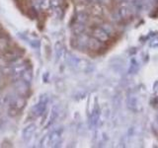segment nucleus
Here are the masks:
<instances>
[{
	"label": "nucleus",
	"instance_id": "obj_2",
	"mask_svg": "<svg viewBox=\"0 0 158 148\" xmlns=\"http://www.w3.org/2000/svg\"><path fill=\"white\" fill-rule=\"evenodd\" d=\"M22 54H23L22 51H19V49H6V51L3 52L2 57L4 58L5 61L9 63L20 58L22 56Z\"/></svg>",
	"mask_w": 158,
	"mask_h": 148
},
{
	"label": "nucleus",
	"instance_id": "obj_8",
	"mask_svg": "<svg viewBox=\"0 0 158 148\" xmlns=\"http://www.w3.org/2000/svg\"><path fill=\"white\" fill-rule=\"evenodd\" d=\"M59 115V108L57 106H54L52 109V111L51 113H49V116H48V123H47V125H52V123L56 121V120L57 118Z\"/></svg>",
	"mask_w": 158,
	"mask_h": 148
},
{
	"label": "nucleus",
	"instance_id": "obj_16",
	"mask_svg": "<svg viewBox=\"0 0 158 148\" xmlns=\"http://www.w3.org/2000/svg\"><path fill=\"white\" fill-rule=\"evenodd\" d=\"M52 7H60L63 4V0H49Z\"/></svg>",
	"mask_w": 158,
	"mask_h": 148
},
{
	"label": "nucleus",
	"instance_id": "obj_18",
	"mask_svg": "<svg viewBox=\"0 0 158 148\" xmlns=\"http://www.w3.org/2000/svg\"><path fill=\"white\" fill-rule=\"evenodd\" d=\"M53 13L56 14L57 18H60L62 16V11L60 7H53Z\"/></svg>",
	"mask_w": 158,
	"mask_h": 148
},
{
	"label": "nucleus",
	"instance_id": "obj_10",
	"mask_svg": "<svg viewBox=\"0 0 158 148\" xmlns=\"http://www.w3.org/2000/svg\"><path fill=\"white\" fill-rule=\"evenodd\" d=\"M87 46L90 49H93V51H97L100 47V43L98 42V39H87Z\"/></svg>",
	"mask_w": 158,
	"mask_h": 148
},
{
	"label": "nucleus",
	"instance_id": "obj_3",
	"mask_svg": "<svg viewBox=\"0 0 158 148\" xmlns=\"http://www.w3.org/2000/svg\"><path fill=\"white\" fill-rule=\"evenodd\" d=\"M62 137V128H56L49 133V146L57 147Z\"/></svg>",
	"mask_w": 158,
	"mask_h": 148
},
{
	"label": "nucleus",
	"instance_id": "obj_13",
	"mask_svg": "<svg viewBox=\"0 0 158 148\" xmlns=\"http://www.w3.org/2000/svg\"><path fill=\"white\" fill-rule=\"evenodd\" d=\"M84 31V26L83 24H80V23H77L76 25H74V26L72 27V32L74 35H77V36H79V35H81Z\"/></svg>",
	"mask_w": 158,
	"mask_h": 148
},
{
	"label": "nucleus",
	"instance_id": "obj_7",
	"mask_svg": "<svg viewBox=\"0 0 158 148\" xmlns=\"http://www.w3.org/2000/svg\"><path fill=\"white\" fill-rule=\"evenodd\" d=\"M64 52H65V49H64L63 43L61 42H56L54 44V53H56V57L57 60L63 57Z\"/></svg>",
	"mask_w": 158,
	"mask_h": 148
},
{
	"label": "nucleus",
	"instance_id": "obj_11",
	"mask_svg": "<svg viewBox=\"0 0 158 148\" xmlns=\"http://www.w3.org/2000/svg\"><path fill=\"white\" fill-rule=\"evenodd\" d=\"M9 47V42L8 39L2 35H0V51L4 52Z\"/></svg>",
	"mask_w": 158,
	"mask_h": 148
},
{
	"label": "nucleus",
	"instance_id": "obj_4",
	"mask_svg": "<svg viewBox=\"0 0 158 148\" xmlns=\"http://www.w3.org/2000/svg\"><path fill=\"white\" fill-rule=\"evenodd\" d=\"M37 130V125L35 123H31V125H27L26 127L23 130L22 132V138L24 141H29L32 138V136L34 135V133L36 132Z\"/></svg>",
	"mask_w": 158,
	"mask_h": 148
},
{
	"label": "nucleus",
	"instance_id": "obj_15",
	"mask_svg": "<svg viewBox=\"0 0 158 148\" xmlns=\"http://www.w3.org/2000/svg\"><path fill=\"white\" fill-rule=\"evenodd\" d=\"M49 144V133L48 134H47L46 136H44L43 137V139L41 141V147H47L48 145Z\"/></svg>",
	"mask_w": 158,
	"mask_h": 148
},
{
	"label": "nucleus",
	"instance_id": "obj_6",
	"mask_svg": "<svg viewBox=\"0 0 158 148\" xmlns=\"http://www.w3.org/2000/svg\"><path fill=\"white\" fill-rule=\"evenodd\" d=\"M26 106V99L23 96H20L18 95V97L14 98L13 101H12V108L16 109V110L19 111H22L23 109Z\"/></svg>",
	"mask_w": 158,
	"mask_h": 148
},
{
	"label": "nucleus",
	"instance_id": "obj_1",
	"mask_svg": "<svg viewBox=\"0 0 158 148\" xmlns=\"http://www.w3.org/2000/svg\"><path fill=\"white\" fill-rule=\"evenodd\" d=\"M48 98L47 95H43L40 98V101L38 104H36L33 108L31 113L34 117H38L44 115V113L46 112L47 107H48Z\"/></svg>",
	"mask_w": 158,
	"mask_h": 148
},
{
	"label": "nucleus",
	"instance_id": "obj_17",
	"mask_svg": "<svg viewBox=\"0 0 158 148\" xmlns=\"http://www.w3.org/2000/svg\"><path fill=\"white\" fill-rule=\"evenodd\" d=\"M40 7L42 9H48L51 7V2H49V0H42L41 3H40Z\"/></svg>",
	"mask_w": 158,
	"mask_h": 148
},
{
	"label": "nucleus",
	"instance_id": "obj_5",
	"mask_svg": "<svg viewBox=\"0 0 158 148\" xmlns=\"http://www.w3.org/2000/svg\"><path fill=\"white\" fill-rule=\"evenodd\" d=\"M16 91L18 95L25 97L29 92V84L20 79V80L16 81Z\"/></svg>",
	"mask_w": 158,
	"mask_h": 148
},
{
	"label": "nucleus",
	"instance_id": "obj_9",
	"mask_svg": "<svg viewBox=\"0 0 158 148\" xmlns=\"http://www.w3.org/2000/svg\"><path fill=\"white\" fill-rule=\"evenodd\" d=\"M22 81L26 82L28 84L31 83L32 79H33V71L31 68H27L26 70H24L21 74V77H20Z\"/></svg>",
	"mask_w": 158,
	"mask_h": 148
},
{
	"label": "nucleus",
	"instance_id": "obj_12",
	"mask_svg": "<svg viewBox=\"0 0 158 148\" xmlns=\"http://www.w3.org/2000/svg\"><path fill=\"white\" fill-rule=\"evenodd\" d=\"M93 34L98 39H101V41H105V39H107V35L102 29H99V28L95 29V30H94Z\"/></svg>",
	"mask_w": 158,
	"mask_h": 148
},
{
	"label": "nucleus",
	"instance_id": "obj_14",
	"mask_svg": "<svg viewBox=\"0 0 158 148\" xmlns=\"http://www.w3.org/2000/svg\"><path fill=\"white\" fill-rule=\"evenodd\" d=\"M87 15L85 13H78L76 15V18H75V21L77 23H80V24H84L86 21H87Z\"/></svg>",
	"mask_w": 158,
	"mask_h": 148
}]
</instances>
